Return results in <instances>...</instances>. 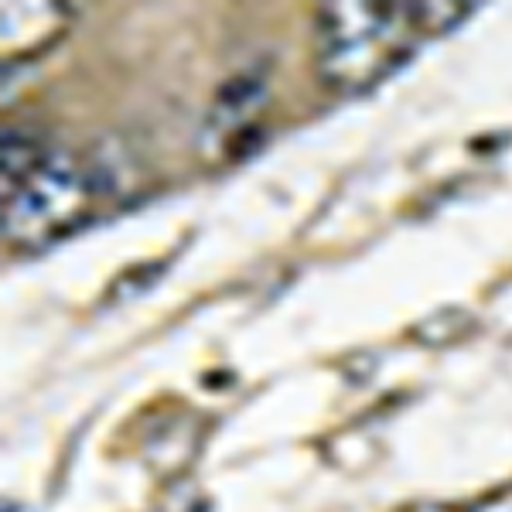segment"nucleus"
Masks as SVG:
<instances>
[{"label":"nucleus","mask_w":512,"mask_h":512,"mask_svg":"<svg viewBox=\"0 0 512 512\" xmlns=\"http://www.w3.org/2000/svg\"><path fill=\"white\" fill-rule=\"evenodd\" d=\"M117 188V164L103 154L45 147L4 130V243L14 250H41L69 236Z\"/></svg>","instance_id":"nucleus-1"},{"label":"nucleus","mask_w":512,"mask_h":512,"mask_svg":"<svg viewBox=\"0 0 512 512\" xmlns=\"http://www.w3.org/2000/svg\"><path fill=\"white\" fill-rule=\"evenodd\" d=\"M468 0H345L318 11V72L335 93H362L386 79L427 38L458 28Z\"/></svg>","instance_id":"nucleus-2"},{"label":"nucleus","mask_w":512,"mask_h":512,"mask_svg":"<svg viewBox=\"0 0 512 512\" xmlns=\"http://www.w3.org/2000/svg\"><path fill=\"white\" fill-rule=\"evenodd\" d=\"M263 99V79H236L222 89V96L216 99L209 113V123H205V134L209 137H226L229 127H239L246 113L253 110Z\"/></svg>","instance_id":"nucleus-3"}]
</instances>
